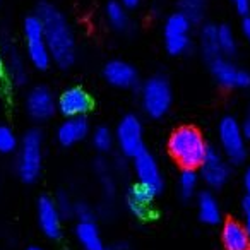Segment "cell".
Segmentation results:
<instances>
[{"label":"cell","mask_w":250,"mask_h":250,"mask_svg":"<svg viewBox=\"0 0 250 250\" xmlns=\"http://www.w3.org/2000/svg\"><path fill=\"white\" fill-rule=\"evenodd\" d=\"M221 242L225 250H250V235L245 225L236 219H228L223 225Z\"/></svg>","instance_id":"ac0fdd59"},{"label":"cell","mask_w":250,"mask_h":250,"mask_svg":"<svg viewBox=\"0 0 250 250\" xmlns=\"http://www.w3.org/2000/svg\"><path fill=\"white\" fill-rule=\"evenodd\" d=\"M206 9H208V0H178V12L184 14L192 24L204 19Z\"/></svg>","instance_id":"cb8c5ba5"},{"label":"cell","mask_w":250,"mask_h":250,"mask_svg":"<svg viewBox=\"0 0 250 250\" xmlns=\"http://www.w3.org/2000/svg\"><path fill=\"white\" fill-rule=\"evenodd\" d=\"M76 236L81 245L84 247V250H103V240H101L100 229L94 225L93 219L77 223Z\"/></svg>","instance_id":"44dd1931"},{"label":"cell","mask_w":250,"mask_h":250,"mask_svg":"<svg viewBox=\"0 0 250 250\" xmlns=\"http://www.w3.org/2000/svg\"><path fill=\"white\" fill-rule=\"evenodd\" d=\"M218 139L221 153L231 163H242L247 158V139L242 132V125L236 118L225 117L218 125Z\"/></svg>","instance_id":"8992f818"},{"label":"cell","mask_w":250,"mask_h":250,"mask_svg":"<svg viewBox=\"0 0 250 250\" xmlns=\"http://www.w3.org/2000/svg\"><path fill=\"white\" fill-rule=\"evenodd\" d=\"M36 16L45 29L52 62L60 69H69L76 60V36L67 18L57 5L50 2H42L36 9Z\"/></svg>","instance_id":"6da1fadb"},{"label":"cell","mask_w":250,"mask_h":250,"mask_svg":"<svg viewBox=\"0 0 250 250\" xmlns=\"http://www.w3.org/2000/svg\"><path fill=\"white\" fill-rule=\"evenodd\" d=\"M89 136V124L86 117L79 118H65L57 130V139L63 147L74 146Z\"/></svg>","instance_id":"2e32d148"},{"label":"cell","mask_w":250,"mask_h":250,"mask_svg":"<svg viewBox=\"0 0 250 250\" xmlns=\"http://www.w3.org/2000/svg\"><path fill=\"white\" fill-rule=\"evenodd\" d=\"M199 45L201 52L208 62H212L214 59L221 57L218 46V26L214 24H204L199 33Z\"/></svg>","instance_id":"7402d4cb"},{"label":"cell","mask_w":250,"mask_h":250,"mask_svg":"<svg viewBox=\"0 0 250 250\" xmlns=\"http://www.w3.org/2000/svg\"><path fill=\"white\" fill-rule=\"evenodd\" d=\"M91 143L100 153H108L115 144V134L108 127H98L91 136Z\"/></svg>","instance_id":"4316f807"},{"label":"cell","mask_w":250,"mask_h":250,"mask_svg":"<svg viewBox=\"0 0 250 250\" xmlns=\"http://www.w3.org/2000/svg\"><path fill=\"white\" fill-rule=\"evenodd\" d=\"M4 74V53H2V50H0V76Z\"/></svg>","instance_id":"8d00e7d4"},{"label":"cell","mask_w":250,"mask_h":250,"mask_svg":"<svg viewBox=\"0 0 250 250\" xmlns=\"http://www.w3.org/2000/svg\"><path fill=\"white\" fill-rule=\"evenodd\" d=\"M242 214H243V225H245V228H247V231H249V235H250V201H243V204H242Z\"/></svg>","instance_id":"4dcf8cb0"},{"label":"cell","mask_w":250,"mask_h":250,"mask_svg":"<svg viewBox=\"0 0 250 250\" xmlns=\"http://www.w3.org/2000/svg\"><path fill=\"white\" fill-rule=\"evenodd\" d=\"M199 185V175L195 170H182L178 177V188L184 199H190L195 194Z\"/></svg>","instance_id":"484cf974"},{"label":"cell","mask_w":250,"mask_h":250,"mask_svg":"<svg viewBox=\"0 0 250 250\" xmlns=\"http://www.w3.org/2000/svg\"><path fill=\"white\" fill-rule=\"evenodd\" d=\"M55 202H57V208H59L60 214H62V218L74 212V204L70 202V199L67 197V195H63V194L59 195V199H57Z\"/></svg>","instance_id":"f1b7e54d"},{"label":"cell","mask_w":250,"mask_h":250,"mask_svg":"<svg viewBox=\"0 0 250 250\" xmlns=\"http://www.w3.org/2000/svg\"><path fill=\"white\" fill-rule=\"evenodd\" d=\"M103 76L110 86L118 89H132L139 83V74L136 67L125 60H110L104 65Z\"/></svg>","instance_id":"5bb4252c"},{"label":"cell","mask_w":250,"mask_h":250,"mask_svg":"<svg viewBox=\"0 0 250 250\" xmlns=\"http://www.w3.org/2000/svg\"><path fill=\"white\" fill-rule=\"evenodd\" d=\"M243 188H245V199L250 201V168H247L245 175H243Z\"/></svg>","instance_id":"836d02e7"},{"label":"cell","mask_w":250,"mask_h":250,"mask_svg":"<svg viewBox=\"0 0 250 250\" xmlns=\"http://www.w3.org/2000/svg\"><path fill=\"white\" fill-rule=\"evenodd\" d=\"M242 132H243V136H245V139L249 141L250 139V117H247L245 120L242 122Z\"/></svg>","instance_id":"e575fe53"},{"label":"cell","mask_w":250,"mask_h":250,"mask_svg":"<svg viewBox=\"0 0 250 250\" xmlns=\"http://www.w3.org/2000/svg\"><path fill=\"white\" fill-rule=\"evenodd\" d=\"M28 250H43V249H40V247H29Z\"/></svg>","instance_id":"74e56055"},{"label":"cell","mask_w":250,"mask_h":250,"mask_svg":"<svg viewBox=\"0 0 250 250\" xmlns=\"http://www.w3.org/2000/svg\"><path fill=\"white\" fill-rule=\"evenodd\" d=\"M209 65H211L212 77L223 87H228V89H245V87H250V74L247 70L240 69L236 63H233L226 57H218L212 62H209Z\"/></svg>","instance_id":"9c48e42d"},{"label":"cell","mask_w":250,"mask_h":250,"mask_svg":"<svg viewBox=\"0 0 250 250\" xmlns=\"http://www.w3.org/2000/svg\"><path fill=\"white\" fill-rule=\"evenodd\" d=\"M22 35H24L26 57L29 63L38 70H46L52 63V55H50L48 43L45 38V29L36 14L26 18Z\"/></svg>","instance_id":"5b68a950"},{"label":"cell","mask_w":250,"mask_h":250,"mask_svg":"<svg viewBox=\"0 0 250 250\" xmlns=\"http://www.w3.org/2000/svg\"><path fill=\"white\" fill-rule=\"evenodd\" d=\"M19 149L18 137L7 125H0V154H12Z\"/></svg>","instance_id":"83f0119b"},{"label":"cell","mask_w":250,"mask_h":250,"mask_svg":"<svg viewBox=\"0 0 250 250\" xmlns=\"http://www.w3.org/2000/svg\"><path fill=\"white\" fill-rule=\"evenodd\" d=\"M201 178L211 188H221L229 180V165L225 154L209 147L208 156L201 165Z\"/></svg>","instance_id":"4fadbf2b"},{"label":"cell","mask_w":250,"mask_h":250,"mask_svg":"<svg viewBox=\"0 0 250 250\" xmlns=\"http://www.w3.org/2000/svg\"><path fill=\"white\" fill-rule=\"evenodd\" d=\"M38 223L42 231L48 238H59L62 233V214L57 202L50 197H42L38 201Z\"/></svg>","instance_id":"9a60e30c"},{"label":"cell","mask_w":250,"mask_h":250,"mask_svg":"<svg viewBox=\"0 0 250 250\" xmlns=\"http://www.w3.org/2000/svg\"><path fill=\"white\" fill-rule=\"evenodd\" d=\"M173 93L167 77L153 76L141 87V106L151 118H161L170 111Z\"/></svg>","instance_id":"277c9868"},{"label":"cell","mask_w":250,"mask_h":250,"mask_svg":"<svg viewBox=\"0 0 250 250\" xmlns=\"http://www.w3.org/2000/svg\"><path fill=\"white\" fill-rule=\"evenodd\" d=\"M233 7L236 9V11L240 12V14L247 16L250 11V0H231Z\"/></svg>","instance_id":"1f68e13d"},{"label":"cell","mask_w":250,"mask_h":250,"mask_svg":"<svg viewBox=\"0 0 250 250\" xmlns=\"http://www.w3.org/2000/svg\"><path fill=\"white\" fill-rule=\"evenodd\" d=\"M2 53H4V72L7 74L12 84L22 86L28 81V70L22 55L12 43H5Z\"/></svg>","instance_id":"e0dca14e"},{"label":"cell","mask_w":250,"mask_h":250,"mask_svg":"<svg viewBox=\"0 0 250 250\" xmlns=\"http://www.w3.org/2000/svg\"><path fill=\"white\" fill-rule=\"evenodd\" d=\"M156 192L151 190V188L144 187L141 184H136L129 190L127 195V204L129 209L132 211V214H136L141 219H147L153 212V202Z\"/></svg>","instance_id":"d6986e66"},{"label":"cell","mask_w":250,"mask_h":250,"mask_svg":"<svg viewBox=\"0 0 250 250\" xmlns=\"http://www.w3.org/2000/svg\"><path fill=\"white\" fill-rule=\"evenodd\" d=\"M190 31L192 22L184 14L173 12V14L168 16L163 28V40L167 52L173 57L187 53L192 46Z\"/></svg>","instance_id":"52a82bcc"},{"label":"cell","mask_w":250,"mask_h":250,"mask_svg":"<svg viewBox=\"0 0 250 250\" xmlns=\"http://www.w3.org/2000/svg\"><path fill=\"white\" fill-rule=\"evenodd\" d=\"M134 171H136L137 184L151 188L156 194L163 190L165 180H163V173H161V168L158 165L156 158L151 153H147L146 149L134 158Z\"/></svg>","instance_id":"7c38bea8"},{"label":"cell","mask_w":250,"mask_h":250,"mask_svg":"<svg viewBox=\"0 0 250 250\" xmlns=\"http://www.w3.org/2000/svg\"><path fill=\"white\" fill-rule=\"evenodd\" d=\"M240 28H242V35L250 42V14H247L245 18H243L242 26H240Z\"/></svg>","instance_id":"d6a6232c"},{"label":"cell","mask_w":250,"mask_h":250,"mask_svg":"<svg viewBox=\"0 0 250 250\" xmlns=\"http://www.w3.org/2000/svg\"><path fill=\"white\" fill-rule=\"evenodd\" d=\"M43 165V136L40 130L31 129L24 134L18 149L16 170L22 182L33 184L38 180Z\"/></svg>","instance_id":"3957f363"},{"label":"cell","mask_w":250,"mask_h":250,"mask_svg":"<svg viewBox=\"0 0 250 250\" xmlns=\"http://www.w3.org/2000/svg\"><path fill=\"white\" fill-rule=\"evenodd\" d=\"M26 111L36 122H46L59 111L57 98L46 86H35L26 96Z\"/></svg>","instance_id":"30bf717a"},{"label":"cell","mask_w":250,"mask_h":250,"mask_svg":"<svg viewBox=\"0 0 250 250\" xmlns=\"http://www.w3.org/2000/svg\"><path fill=\"white\" fill-rule=\"evenodd\" d=\"M57 106L65 118L86 117L93 108V98L84 87L72 86L62 91V94L57 100Z\"/></svg>","instance_id":"8fae6325"},{"label":"cell","mask_w":250,"mask_h":250,"mask_svg":"<svg viewBox=\"0 0 250 250\" xmlns=\"http://www.w3.org/2000/svg\"><path fill=\"white\" fill-rule=\"evenodd\" d=\"M197 212L199 218L206 225H218L221 221V208L219 202L211 192H202L197 197Z\"/></svg>","instance_id":"ffe728a7"},{"label":"cell","mask_w":250,"mask_h":250,"mask_svg":"<svg viewBox=\"0 0 250 250\" xmlns=\"http://www.w3.org/2000/svg\"><path fill=\"white\" fill-rule=\"evenodd\" d=\"M74 214L79 218V221H89V219H93V212H91L89 206H86V204L74 206Z\"/></svg>","instance_id":"f546056e"},{"label":"cell","mask_w":250,"mask_h":250,"mask_svg":"<svg viewBox=\"0 0 250 250\" xmlns=\"http://www.w3.org/2000/svg\"><path fill=\"white\" fill-rule=\"evenodd\" d=\"M115 143L118 144L122 154L127 158H136L144 151V129L137 115H125L117 125Z\"/></svg>","instance_id":"ba28073f"},{"label":"cell","mask_w":250,"mask_h":250,"mask_svg":"<svg viewBox=\"0 0 250 250\" xmlns=\"http://www.w3.org/2000/svg\"><path fill=\"white\" fill-rule=\"evenodd\" d=\"M129 9L124 7L120 2H110L104 9V14H106V19L110 22V26L115 29V31L125 33L130 28V18H129Z\"/></svg>","instance_id":"603a6c76"},{"label":"cell","mask_w":250,"mask_h":250,"mask_svg":"<svg viewBox=\"0 0 250 250\" xmlns=\"http://www.w3.org/2000/svg\"><path fill=\"white\" fill-rule=\"evenodd\" d=\"M218 46H219V53L221 57H229L235 55L236 52V36H235V31H233L229 26L223 24V26H218Z\"/></svg>","instance_id":"d4e9b609"},{"label":"cell","mask_w":250,"mask_h":250,"mask_svg":"<svg viewBox=\"0 0 250 250\" xmlns=\"http://www.w3.org/2000/svg\"><path fill=\"white\" fill-rule=\"evenodd\" d=\"M120 4L127 9H136L141 4V0H120Z\"/></svg>","instance_id":"d590c367"},{"label":"cell","mask_w":250,"mask_h":250,"mask_svg":"<svg viewBox=\"0 0 250 250\" xmlns=\"http://www.w3.org/2000/svg\"><path fill=\"white\" fill-rule=\"evenodd\" d=\"M209 146L195 127H180L168 139V153L184 170H197L208 156Z\"/></svg>","instance_id":"7a4b0ae2"}]
</instances>
